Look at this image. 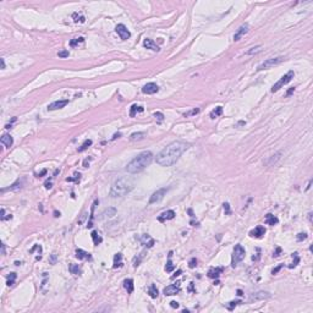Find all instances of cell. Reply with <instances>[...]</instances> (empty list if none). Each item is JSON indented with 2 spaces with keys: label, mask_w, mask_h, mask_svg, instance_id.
<instances>
[{
  "label": "cell",
  "mask_w": 313,
  "mask_h": 313,
  "mask_svg": "<svg viewBox=\"0 0 313 313\" xmlns=\"http://www.w3.org/2000/svg\"><path fill=\"white\" fill-rule=\"evenodd\" d=\"M188 148H190V144L186 143V142H182V141L171 142L156 155L155 160L160 167H171L180 159V156L182 155Z\"/></svg>",
  "instance_id": "6da1fadb"
},
{
  "label": "cell",
  "mask_w": 313,
  "mask_h": 313,
  "mask_svg": "<svg viewBox=\"0 0 313 313\" xmlns=\"http://www.w3.org/2000/svg\"><path fill=\"white\" fill-rule=\"evenodd\" d=\"M152 160H153L152 152H149V151L142 152L137 156H135V158L127 164L126 170H127V172H131V174H137V172L144 170L148 165H151Z\"/></svg>",
  "instance_id": "7a4b0ae2"
},
{
  "label": "cell",
  "mask_w": 313,
  "mask_h": 313,
  "mask_svg": "<svg viewBox=\"0 0 313 313\" xmlns=\"http://www.w3.org/2000/svg\"><path fill=\"white\" fill-rule=\"evenodd\" d=\"M135 182L132 179H130L127 176H122L118 179L115 182L111 185L110 188V197L113 198H118V197H123L125 195L130 193L134 190Z\"/></svg>",
  "instance_id": "3957f363"
},
{
  "label": "cell",
  "mask_w": 313,
  "mask_h": 313,
  "mask_svg": "<svg viewBox=\"0 0 313 313\" xmlns=\"http://www.w3.org/2000/svg\"><path fill=\"white\" fill-rule=\"evenodd\" d=\"M245 254H246V251H245L243 247L241 245H236L235 248H234V252H233V259H231V266L234 268L245 258Z\"/></svg>",
  "instance_id": "277c9868"
},
{
  "label": "cell",
  "mask_w": 313,
  "mask_h": 313,
  "mask_svg": "<svg viewBox=\"0 0 313 313\" xmlns=\"http://www.w3.org/2000/svg\"><path fill=\"white\" fill-rule=\"evenodd\" d=\"M294 76H295V72H294L292 70H291V71H289V72H287L285 76H283V77L280 78V80L276 82V83L273 86V87H271V92H273V93H274V92H278V90H279L280 88H283V86H285V85H287V83H289V82H290V81L294 78Z\"/></svg>",
  "instance_id": "5b68a950"
},
{
  "label": "cell",
  "mask_w": 313,
  "mask_h": 313,
  "mask_svg": "<svg viewBox=\"0 0 313 313\" xmlns=\"http://www.w3.org/2000/svg\"><path fill=\"white\" fill-rule=\"evenodd\" d=\"M284 61V57L283 56H276V57H271V59H267L264 62H262L259 66L257 67V71H262V70H266V69H269V67H273V66H276L280 62Z\"/></svg>",
  "instance_id": "8992f818"
},
{
  "label": "cell",
  "mask_w": 313,
  "mask_h": 313,
  "mask_svg": "<svg viewBox=\"0 0 313 313\" xmlns=\"http://www.w3.org/2000/svg\"><path fill=\"white\" fill-rule=\"evenodd\" d=\"M168 191V188H160V190L158 191H155L152 196H151V198H149V204H153V203H158L160 202L163 198H164V196H165Z\"/></svg>",
  "instance_id": "52a82bcc"
},
{
  "label": "cell",
  "mask_w": 313,
  "mask_h": 313,
  "mask_svg": "<svg viewBox=\"0 0 313 313\" xmlns=\"http://www.w3.org/2000/svg\"><path fill=\"white\" fill-rule=\"evenodd\" d=\"M181 291V285L180 281H176V284L169 285L164 289V295L165 296H172V295H177Z\"/></svg>",
  "instance_id": "ba28073f"
},
{
  "label": "cell",
  "mask_w": 313,
  "mask_h": 313,
  "mask_svg": "<svg viewBox=\"0 0 313 313\" xmlns=\"http://www.w3.org/2000/svg\"><path fill=\"white\" fill-rule=\"evenodd\" d=\"M115 31H116V33L120 36V38L121 39H127V38H130V36H131V33H130V31L126 28V26L125 24H122V23H120V24H118L116 26V28H115Z\"/></svg>",
  "instance_id": "9c48e42d"
},
{
  "label": "cell",
  "mask_w": 313,
  "mask_h": 313,
  "mask_svg": "<svg viewBox=\"0 0 313 313\" xmlns=\"http://www.w3.org/2000/svg\"><path fill=\"white\" fill-rule=\"evenodd\" d=\"M158 90H159L158 85L153 83V82H149V83H147V85L142 88V92H143L144 94H154V93L158 92Z\"/></svg>",
  "instance_id": "30bf717a"
},
{
  "label": "cell",
  "mask_w": 313,
  "mask_h": 313,
  "mask_svg": "<svg viewBox=\"0 0 313 313\" xmlns=\"http://www.w3.org/2000/svg\"><path fill=\"white\" fill-rule=\"evenodd\" d=\"M69 104V101L67 99H62V101H56V102H53L52 104L48 105V110H56V109H61L64 106H66Z\"/></svg>",
  "instance_id": "8fae6325"
},
{
  "label": "cell",
  "mask_w": 313,
  "mask_h": 313,
  "mask_svg": "<svg viewBox=\"0 0 313 313\" xmlns=\"http://www.w3.org/2000/svg\"><path fill=\"white\" fill-rule=\"evenodd\" d=\"M247 32H248V24L245 23V24H242V26L236 31V33H235V36H234V40H235V42H236V40H240V39L247 33Z\"/></svg>",
  "instance_id": "7c38bea8"
},
{
  "label": "cell",
  "mask_w": 313,
  "mask_h": 313,
  "mask_svg": "<svg viewBox=\"0 0 313 313\" xmlns=\"http://www.w3.org/2000/svg\"><path fill=\"white\" fill-rule=\"evenodd\" d=\"M264 234H266V228L262 226V225H258L257 228H254L253 230L250 231V236L251 237H257V238H261Z\"/></svg>",
  "instance_id": "4fadbf2b"
},
{
  "label": "cell",
  "mask_w": 313,
  "mask_h": 313,
  "mask_svg": "<svg viewBox=\"0 0 313 313\" xmlns=\"http://www.w3.org/2000/svg\"><path fill=\"white\" fill-rule=\"evenodd\" d=\"M175 218V212L174 210H167V212H164L163 214H160L158 220L159 221H167V220H171V219H174Z\"/></svg>",
  "instance_id": "5bb4252c"
},
{
  "label": "cell",
  "mask_w": 313,
  "mask_h": 313,
  "mask_svg": "<svg viewBox=\"0 0 313 313\" xmlns=\"http://www.w3.org/2000/svg\"><path fill=\"white\" fill-rule=\"evenodd\" d=\"M143 47H144V48H147V49H152L153 52H159V50H160V49H159V47L156 45V44L153 42L152 39H148V38L143 40Z\"/></svg>",
  "instance_id": "9a60e30c"
},
{
  "label": "cell",
  "mask_w": 313,
  "mask_h": 313,
  "mask_svg": "<svg viewBox=\"0 0 313 313\" xmlns=\"http://www.w3.org/2000/svg\"><path fill=\"white\" fill-rule=\"evenodd\" d=\"M0 142H1V144L5 146L6 148H10V147L14 144V139H12V137H11L10 135L5 134V135H3L1 139H0Z\"/></svg>",
  "instance_id": "2e32d148"
},
{
  "label": "cell",
  "mask_w": 313,
  "mask_h": 313,
  "mask_svg": "<svg viewBox=\"0 0 313 313\" xmlns=\"http://www.w3.org/2000/svg\"><path fill=\"white\" fill-rule=\"evenodd\" d=\"M224 269L221 268V267H218V268H210L209 271H208V276L212 278V279H218L219 275L221 274V271H223Z\"/></svg>",
  "instance_id": "e0dca14e"
},
{
  "label": "cell",
  "mask_w": 313,
  "mask_h": 313,
  "mask_svg": "<svg viewBox=\"0 0 313 313\" xmlns=\"http://www.w3.org/2000/svg\"><path fill=\"white\" fill-rule=\"evenodd\" d=\"M270 297V294L269 292H264V291H259V292H256L251 296L252 300H264V299H269Z\"/></svg>",
  "instance_id": "ac0fdd59"
},
{
  "label": "cell",
  "mask_w": 313,
  "mask_h": 313,
  "mask_svg": "<svg viewBox=\"0 0 313 313\" xmlns=\"http://www.w3.org/2000/svg\"><path fill=\"white\" fill-rule=\"evenodd\" d=\"M141 243L144 245V246H147V247H152V246L154 245V240H153V238H152L149 235L144 234V235L141 237Z\"/></svg>",
  "instance_id": "d6986e66"
},
{
  "label": "cell",
  "mask_w": 313,
  "mask_h": 313,
  "mask_svg": "<svg viewBox=\"0 0 313 313\" xmlns=\"http://www.w3.org/2000/svg\"><path fill=\"white\" fill-rule=\"evenodd\" d=\"M76 257L78 259H92V256H90V253L83 251V250H76Z\"/></svg>",
  "instance_id": "ffe728a7"
},
{
  "label": "cell",
  "mask_w": 313,
  "mask_h": 313,
  "mask_svg": "<svg viewBox=\"0 0 313 313\" xmlns=\"http://www.w3.org/2000/svg\"><path fill=\"white\" fill-rule=\"evenodd\" d=\"M278 221H279V219L276 217H274L273 214H267L266 219H264V223L268 225H275V224H278Z\"/></svg>",
  "instance_id": "44dd1931"
},
{
  "label": "cell",
  "mask_w": 313,
  "mask_h": 313,
  "mask_svg": "<svg viewBox=\"0 0 313 313\" xmlns=\"http://www.w3.org/2000/svg\"><path fill=\"white\" fill-rule=\"evenodd\" d=\"M122 266V254L121 253H116L115 254V257H114V266L113 268H120Z\"/></svg>",
  "instance_id": "7402d4cb"
},
{
  "label": "cell",
  "mask_w": 313,
  "mask_h": 313,
  "mask_svg": "<svg viewBox=\"0 0 313 313\" xmlns=\"http://www.w3.org/2000/svg\"><path fill=\"white\" fill-rule=\"evenodd\" d=\"M102 215L103 218H113L114 215H116V209L115 208H108V209H105L103 213H102Z\"/></svg>",
  "instance_id": "603a6c76"
},
{
  "label": "cell",
  "mask_w": 313,
  "mask_h": 313,
  "mask_svg": "<svg viewBox=\"0 0 313 313\" xmlns=\"http://www.w3.org/2000/svg\"><path fill=\"white\" fill-rule=\"evenodd\" d=\"M69 270H70L71 274H75V275H80L81 274V267L78 264H73V263H71V264H69Z\"/></svg>",
  "instance_id": "cb8c5ba5"
},
{
  "label": "cell",
  "mask_w": 313,
  "mask_h": 313,
  "mask_svg": "<svg viewBox=\"0 0 313 313\" xmlns=\"http://www.w3.org/2000/svg\"><path fill=\"white\" fill-rule=\"evenodd\" d=\"M123 287L127 290L129 294H131L134 291V280L132 279H126L125 281H123Z\"/></svg>",
  "instance_id": "d4e9b609"
},
{
  "label": "cell",
  "mask_w": 313,
  "mask_h": 313,
  "mask_svg": "<svg viewBox=\"0 0 313 313\" xmlns=\"http://www.w3.org/2000/svg\"><path fill=\"white\" fill-rule=\"evenodd\" d=\"M142 111H143V108H142V106H139V105H137V104H134L132 106H131L130 116H131V118H134L137 113H142Z\"/></svg>",
  "instance_id": "484cf974"
},
{
  "label": "cell",
  "mask_w": 313,
  "mask_h": 313,
  "mask_svg": "<svg viewBox=\"0 0 313 313\" xmlns=\"http://www.w3.org/2000/svg\"><path fill=\"white\" fill-rule=\"evenodd\" d=\"M144 136H146L144 132H135V134H132V135L130 136V139L132 142H135V141H141V139L144 138Z\"/></svg>",
  "instance_id": "4316f807"
},
{
  "label": "cell",
  "mask_w": 313,
  "mask_h": 313,
  "mask_svg": "<svg viewBox=\"0 0 313 313\" xmlns=\"http://www.w3.org/2000/svg\"><path fill=\"white\" fill-rule=\"evenodd\" d=\"M90 236H92V240H93V243L95 245V246H98L99 245L102 241H103V238H102V236L98 234L97 231H92V234H90Z\"/></svg>",
  "instance_id": "83f0119b"
},
{
  "label": "cell",
  "mask_w": 313,
  "mask_h": 313,
  "mask_svg": "<svg viewBox=\"0 0 313 313\" xmlns=\"http://www.w3.org/2000/svg\"><path fill=\"white\" fill-rule=\"evenodd\" d=\"M21 187H22V181H17V182H15L14 185H11L9 188H3L1 192H5L6 190H9V191H16V190H20Z\"/></svg>",
  "instance_id": "f1b7e54d"
},
{
  "label": "cell",
  "mask_w": 313,
  "mask_h": 313,
  "mask_svg": "<svg viewBox=\"0 0 313 313\" xmlns=\"http://www.w3.org/2000/svg\"><path fill=\"white\" fill-rule=\"evenodd\" d=\"M148 294H149V296H151L152 299H156V297H158V289H156V286L154 284L151 285L149 290H148Z\"/></svg>",
  "instance_id": "f546056e"
},
{
  "label": "cell",
  "mask_w": 313,
  "mask_h": 313,
  "mask_svg": "<svg viewBox=\"0 0 313 313\" xmlns=\"http://www.w3.org/2000/svg\"><path fill=\"white\" fill-rule=\"evenodd\" d=\"M292 259H294V262L291 263V264L289 266V268L290 269H292V268H295L296 266L299 264L300 263V257H299V253L297 252H295V253H292Z\"/></svg>",
  "instance_id": "4dcf8cb0"
},
{
  "label": "cell",
  "mask_w": 313,
  "mask_h": 313,
  "mask_svg": "<svg viewBox=\"0 0 313 313\" xmlns=\"http://www.w3.org/2000/svg\"><path fill=\"white\" fill-rule=\"evenodd\" d=\"M221 114H223V108H221V106H217V108L210 113V118L215 119L217 116H219V115H221Z\"/></svg>",
  "instance_id": "1f68e13d"
},
{
  "label": "cell",
  "mask_w": 313,
  "mask_h": 313,
  "mask_svg": "<svg viewBox=\"0 0 313 313\" xmlns=\"http://www.w3.org/2000/svg\"><path fill=\"white\" fill-rule=\"evenodd\" d=\"M89 146H92V141H90V139H86V141H85L83 143H82V146L78 148L77 151H78V152H83V151L87 149V148H88Z\"/></svg>",
  "instance_id": "d6a6232c"
},
{
  "label": "cell",
  "mask_w": 313,
  "mask_h": 313,
  "mask_svg": "<svg viewBox=\"0 0 313 313\" xmlns=\"http://www.w3.org/2000/svg\"><path fill=\"white\" fill-rule=\"evenodd\" d=\"M16 276H17V275H16V273H11L9 276H7V283H6V284H7V286H12V285L15 284Z\"/></svg>",
  "instance_id": "836d02e7"
},
{
  "label": "cell",
  "mask_w": 313,
  "mask_h": 313,
  "mask_svg": "<svg viewBox=\"0 0 313 313\" xmlns=\"http://www.w3.org/2000/svg\"><path fill=\"white\" fill-rule=\"evenodd\" d=\"M261 49H262V45H257V47H254V48H251L248 52H246L247 55H252V54H257L261 52Z\"/></svg>",
  "instance_id": "e575fe53"
},
{
  "label": "cell",
  "mask_w": 313,
  "mask_h": 313,
  "mask_svg": "<svg viewBox=\"0 0 313 313\" xmlns=\"http://www.w3.org/2000/svg\"><path fill=\"white\" fill-rule=\"evenodd\" d=\"M83 42V38L82 37H80V38H75V39H72L71 42H70V45L71 47H76L77 44H80V43H82Z\"/></svg>",
  "instance_id": "d590c367"
},
{
  "label": "cell",
  "mask_w": 313,
  "mask_h": 313,
  "mask_svg": "<svg viewBox=\"0 0 313 313\" xmlns=\"http://www.w3.org/2000/svg\"><path fill=\"white\" fill-rule=\"evenodd\" d=\"M238 303H241V301H231V302H229V304H228L226 307H228L229 311H233Z\"/></svg>",
  "instance_id": "8d00e7d4"
},
{
  "label": "cell",
  "mask_w": 313,
  "mask_h": 313,
  "mask_svg": "<svg viewBox=\"0 0 313 313\" xmlns=\"http://www.w3.org/2000/svg\"><path fill=\"white\" fill-rule=\"evenodd\" d=\"M174 269H175V266L172 264V262L169 259V261H168V263H167V266H165V270L168 271V273H170V271H172Z\"/></svg>",
  "instance_id": "74e56055"
},
{
  "label": "cell",
  "mask_w": 313,
  "mask_h": 313,
  "mask_svg": "<svg viewBox=\"0 0 313 313\" xmlns=\"http://www.w3.org/2000/svg\"><path fill=\"white\" fill-rule=\"evenodd\" d=\"M75 177H69L67 181H76V182H78L80 179H81V174L80 172H75V175H73Z\"/></svg>",
  "instance_id": "f35d334b"
},
{
  "label": "cell",
  "mask_w": 313,
  "mask_h": 313,
  "mask_svg": "<svg viewBox=\"0 0 313 313\" xmlns=\"http://www.w3.org/2000/svg\"><path fill=\"white\" fill-rule=\"evenodd\" d=\"M306 238H307V234L306 233H301V234L297 235V240L299 241H303V240H306Z\"/></svg>",
  "instance_id": "ab89813d"
},
{
  "label": "cell",
  "mask_w": 313,
  "mask_h": 313,
  "mask_svg": "<svg viewBox=\"0 0 313 313\" xmlns=\"http://www.w3.org/2000/svg\"><path fill=\"white\" fill-rule=\"evenodd\" d=\"M57 56L59 57H67L69 56V50H62L57 53Z\"/></svg>",
  "instance_id": "60d3db41"
},
{
  "label": "cell",
  "mask_w": 313,
  "mask_h": 313,
  "mask_svg": "<svg viewBox=\"0 0 313 313\" xmlns=\"http://www.w3.org/2000/svg\"><path fill=\"white\" fill-rule=\"evenodd\" d=\"M188 267H190V268H195V267H197V259H196V258H192L190 262H188Z\"/></svg>",
  "instance_id": "b9f144b4"
},
{
  "label": "cell",
  "mask_w": 313,
  "mask_h": 313,
  "mask_svg": "<svg viewBox=\"0 0 313 313\" xmlns=\"http://www.w3.org/2000/svg\"><path fill=\"white\" fill-rule=\"evenodd\" d=\"M223 205H224V210H225V214H228V215H229V214L231 213V210H230V204H229V203L226 202V203H224Z\"/></svg>",
  "instance_id": "7bdbcfd3"
},
{
  "label": "cell",
  "mask_w": 313,
  "mask_h": 313,
  "mask_svg": "<svg viewBox=\"0 0 313 313\" xmlns=\"http://www.w3.org/2000/svg\"><path fill=\"white\" fill-rule=\"evenodd\" d=\"M154 116H155V118H158V120H159L160 122H162L163 119H164V115H163L162 113H155V114H154Z\"/></svg>",
  "instance_id": "ee69618b"
},
{
  "label": "cell",
  "mask_w": 313,
  "mask_h": 313,
  "mask_svg": "<svg viewBox=\"0 0 313 313\" xmlns=\"http://www.w3.org/2000/svg\"><path fill=\"white\" fill-rule=\"evenodd\" d=\"M170 306H171L172 308H179L180 304H179V302H176V301H171V302H170Z\"/></svg>",
  "instance_id": "f6af8a7d"
},
{
  "label": "cell",
  "mask_w": 313,
  "mask_h": 313,
  "mask_svg": "<svg viewBox=\"0 0 313 313\" xmlns=\"http://www.w3.org/2000/svg\"><path fill=\"white\" fill-rule=\"evenodd\" d=\"M281 268H283V266H281V264H280V266H278L275 269H273V271H271V274H276L278 271H279L280 269H281Z\"/></svg>",
  "instance_id": "bcb514c9"
},
{
  "label": "cell",
  "mask_w": 313,
  "mask_h": 313,
  "mask_svg": "<svg viewBox=\"0 0 313 313\" xmlns=\"http://www.w3.org/2000/svg\"><path fill=\"white\" fill-rule=\"evenodd\" d=\"M181 274H182V270H177V271H176V273H175L174 275H172V276H171V279H175L176 276H179V275H181Z\"/></svg>",
  "instance_id": "7dc6e473"
},
{
  "label": "cell",
  "mask_w": 313,
  "mask_h": 313,
  "mask_svg": "<svg viewBox=\"0 0 313 313\" xmlns=\"http://www.w3.org/2000/svg\"><path fill=\"white\" fill-rule=\"evenodd\" d=\"M45 174H47V170L44 169V170H42V171H40L39 174H37V177H40V176H43V175H45Z\"/></svg>",
  "instance_id": "c3c4849f"
},
{
  "label": "cell",
  "mask_w": 313,
  "mask_h": 313,
  "mask_svg": "<svg viewBox=\"0 0 313 313\" xmlns=\"http://www.w3.org/2000/svg\"><path fill=\"white\" fill-rule=\"evenodd\" d=\"M44 186H45V188H52V182H50V181H45Z\"/></svg>",
  "instance_id": "681fc988"
},
{
  "label": "cell",
  "mask_w": 313,
  "mask_h": 313,
  "mask_svg": "<svg viewBox=\"0 0 313 313\" xmlns=\"http://www.w3.org/2000/svg\"><path fill=\"white\" fill-rule=\"evenodd\" d=\"M280 252H281V248H280V247H278V248H276V251H275V253L273 254V256H274V257H278Z\"/></svg>",
  "instance_id": "f907efd6"
},
{
  "label": "cell",
  "mask_w": 313,
  "mask_h": 313,
  "mask_svg": "<svg viewBox=\"0 0 313 313\" xmlns=\"http://www.w3.org/2000/svg\"><path fill=\"white\" fill-rule=\"evenodd\" d=\"M0 212H1V217H0V218H1V220H4V218H5V209L1 208V210H0Z\"/></svg>",
  "instance_id": "816d5d0a"
},
{
  "label": "cell",
  "mask_w": 313,
  "mask_h": 313,
  "mask_svg": "<svg viewBox=\"0 0 313 313\" xmlns=\"http://www.w3.org/2000/svg\"><path fill=\"white\" fill-rule=\"evenodd\" d=\"M55 261H56V254L53 253V254H52V263H53V264L55 263Z\"/></svg>",
  "instance_id": "f5cc1de1"
},
{
  "label": "cell",
  "mask_w": 313,
  "mask_h": 313,
  "mask_svg": "<svg viewBox=\"0 0 313 313\" xmlns=\"http://www.w3.org/2000/svg\"><path fill=\"white\" fill-rule=\"evenodd\" d=\"M120 135H121V134H119V132H118V134H115V135H114V137H113L111 139H113V141H114V139H116L118 137H120Z\"/></svg>",
  "instance_id": "db71d44e"
},
{
  "label": "cell",
  "mask_w": 313,
  "mask_h": 313,
  "mask_svg": "<svg viewBox=\"0 0 313 313\" xmlns=\"http://www.w3.org/2000/svg\"><path fill=\"white\" fill-rule=\"evenodd\" d=\"M1 253H3V254H5V243H3V245H1Z\"/></svg>",
  "instance_id": "11a10c76"
},
{
  "label": "cell",
  "mask_w": 313,
  "mask_h": 313,
  "mask_svg": "<svg viewBox=\"0 0 313 313\" xmlns=\"http://www.w3.org/2000/svg\"><path fill=\"white\" fill-rule=\"evenodd\" d=\"M0 61H1V69H5V61H4V59H0Z\"/></svg>",
  "instance_id": "9f6ffc18"
},
{
  "label": "cell",
  "mask_w": 313,
  "mask_h": 313,
  "mask_svg": "<svg viewBox=\"0 0 313 313\" xmlns=\"http://www.w3.org/2000/svg\"><path fill=\"white\" fill-rule=\"evenodd\" d=\"M294 90H295V88H294V87H292V88H290V89H289V92H287V95H290V94L294 92Z\"/></svg>",
  "instance_id": "6f0895ef"
},
{
  "label": "cell",
  "mask_w": 313,
  "mask_h": 313,
  "mask_svg": "<svg viewBox=\"0 0 313 313\" xmlns=\"http://www.w3.org/2000/svg\"><path fill=\"white\" fill-rule=\"evenodd\" d=\"M237 295H238V296H241V295H242V291H241V290H237Z\"/></svg>",
  "instance_id": "680465c9"
}]
</instances>
